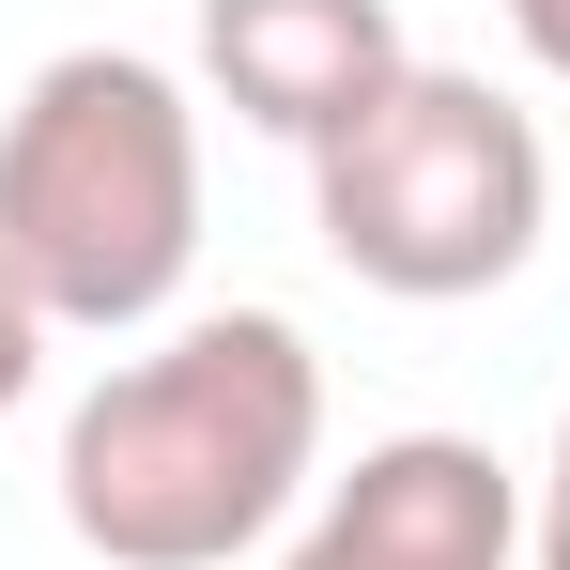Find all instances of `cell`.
<instances>
[{"label": "cell", "mask_w": 570, "mask_h": 570, "mask_svg": "<svg viewBox=\"0 0 570 570\" xmlns=\"http://www.w3.org/2000/svg\"><path fill=\"white\" fill-rule=\"evenodd\" d=\"M401 62L416 47H401L385 0H200V78L247 108L263 139H293V155H324Z\"/></svg>", "instance_id": "5"}, {"label": "cell", "mask_w": 570, "mask_h": 570, "mask_svg": "<svg viewBox=\"0 0 570 570\" xmlns=\"http://www.w3.org/2000/svg\"><path fill=\"white\" fill-rule=\"evenodd\" d=\"M324 493V355L278 308H200L62 416V524L108 570H232Z\"/></svg>", "instance_id": "1"}, {"label": "cell", "mask_w": 570, "mask_h": 570, "mask_svg": "<svg viewBox=\"0 0 570 570\" xmlns=\"http://www.w3.org/2000/svg\"><path fill=\"white\" fill-rule=\"evenodd\" d=\"M0 263L47 324L139 340L200 263V108L139 47H62L0 108Z\"/></svg>", "instance_id": "2"}, {"label": "cell", "mask_w": 570, "mask_h": 570, "mask_svg": "<svg viewBox=\"0 0 570 570\" xmlns=\"http://www.w3.org/2000/svg\"><path fill=\"white\" fill-rule=\"evenodd\" d=\"M278 570H524V478L478 432H385L308 493Z\"/></svg>", "instance_id": "4"}, {"label": "cell", "mask_w": 570, "mask_h": 570, "mask_svg": "<svg viewBox=\"0 0 570 570\" xmlns=\"http://www.w3.org/2000/svg\"><path fill=\"white\" fill-rule=\"evenodd\" d=\"M47 340H62V324H47V308H31V278L0 263V416L31 401V371H47Z\"/></svg>", "instance_id": "6"}, {"label": "cell", "mask_w": 570, "mask_h": 570, "mask_svg": "<svg viewBox=\"0 0 570 570\" xmlns=\"http://www.w3.org/2000/svg\"><path fill=\"white\" fill-rule=\"evenodd\" d=\"M524 570H570V416H556V463L524 493Z\"/></svg>", "instance_id": "7"}, {"label": "cell", "mask_w": 570, "mask_h": 570, "mask_svg": "<svg viewBox=\"0 0 570 570\" xmlns=\"http://www.w3.org/2000/svg\"><path fill=\"white\" fill-rule=\"evenodd\" d=\"M509 47H524L540 78H570V0H509Z\"/></svg>", "instance_id": "8"}, {"label": "cell", "mask_w": 570, "mask_h": 570, "mask_svg": "<svg viewBox=\"0 0 570 570\" xmlns=\"http://www.w3.org/2000/svg\"><path fill=\"white\" fill-rule=\"evenodd\" d=\"M308 216L340 247V278L401 293V308H463L509 293L524 247L556 232V155L540 108L463 78V62H401L324 155H308Z\"/></svg>", "instance_id": "3"}]
</instances>
